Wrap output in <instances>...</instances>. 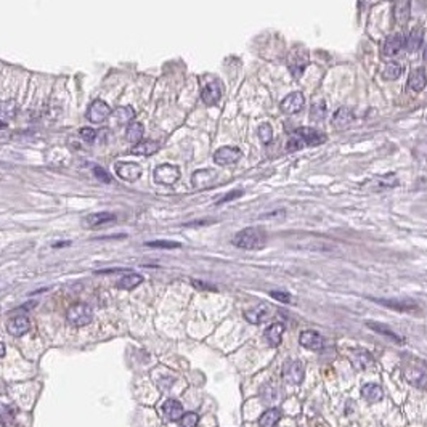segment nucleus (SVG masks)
Here are the masks:
<instances>
[{"label": "nucleus", "instance_id": "obj_1", "mask_svg": "<svg viewBox=\"0 0 427 427\" xmlns=\"http://www.w3.org/2000/svg\"><path fill=\"white\" fill-rule=\"evenodd\" d=\"M231 243L240 249L259 251L263 249L265 244H267V233L259 228V226H249V228H244L240 233H236Z\"/></svg>", "mask_w": 427, "mask_h": 427}, {"label": "nucleus", "instance_id": "obj_2", "mask_svg": "<svg viewBox=\"0 0 427 427\" xmlns=\"http://www.w3.org/2000/svg\"><path fill=\"white\" fill-rule=\"evenodd\" d=\"M403 376L406 377L408 382L417 389L427 387V368L417 360H413L403 368Z\"/></svg>", "mask_w": 427, "mask_h": 427}, {"label": "nucleus", "instance_id": "obj_3", "mask_svg": "<svg viewBox=\"0 0 427 427\" xmlns=\"http://www.w3.org/2000/svg\"><path fill=\"white\" fill-rule=\"evenodd\" d=\"M66 317H68V321L74 326H85L89 325L92 321V308L87 305V303H75V305L69 307L68 313H66Z\"/></svg>", "mask_w": 427, "mask_h": 427}, {"label": "nucleus", "instance_id": "obj_4", "mask_svg": "<svg viewBox=\"0 0 427 427\" xmlns=\"http://www.w3.org/2000/svg\"><path fill=\"white\" fill-rule=\"evenodd\" d=\"M283 377L288 384L299 385L303 381V377H305V366H303L300 360L288 362L283 368Z\"/></svg>", "mask_w": 427, "mask_h": 427}, {"label": "nucleus", "instance_id": "obj_5", "mask_svg": "<svg viewBox=\"0 0 427 427\" xmlns=\"http://www.w3.org/2000/svg\"><path fill=\"white\" fill-rule=\"evenodd\" d=\"M180 178V170L178 167L172 164H163L158 166L154 170V182L161 185H174L177 180Z\"/></svg>", "mask_w": 427, "mask_h": 427}, {"label": "nucleus", "instance_id": "obj_6", "mask_svg": "<svg viewBox=\"0 0 427 427\" xmlns=\"http://www.w3.org/2000/svg\"><path fill=\"white\" fill-rule=\"evenodd\" d=\"M241 149L236 146H222L215 151L214 154V163L219 166H230L238 163L241 159Z\"/></svg>", "mask_w": 427, "mask_h": 427}, {"label": "nucleus", "instance_id": "obj_7", "mask_svg": "<svg viewBox=\"0 0 427 427\" xmlns=\"http://www.w3.org/2000/svg\"><path fill=\"white\" fill-rule=\"evenodd\" d=\"M109 116H111V108L101 100L93 101L87 109V119L93 122V124H101Z\"/></svg>", "mask_w": 427, "mask_h": 427}, {"label": "nucleus", "instance_id": "obj_8", "mask_svg": "<svg viewBox=\"0 0 427 427\" xmlns=\"http://www.w3.org/2000/svg\"><path fill=\"white\" fill-rule=\"evenodd\" d=\"M303 106H305V98H303V95L300 92L289 93L280 104L284 114H296V112L303 109Z\"/></svg>", "mask_w": 427, "mask_h": 427}, {"label": "nucleus", "instance_id": "obj_9", "mask_svg": "<svg viewBox=\"0 0 427 427\" xmlns=\"http://www.w3.org/2000/svg\"><path fill=\"white\" fill-rule=\"evenodd\" d=\"M299 344H300L303 348L315 350V352H318V350H321V348H323V345H325L323 337H321V334H320V333H317V331H312V329L302 331L300 336H299Z\"/></svg>", "mask_w": 427, "mask_h": 427}, {"label": "nucleus", "instance_id": "obj_10", "mask_svg": "<svg viewBox=\"0 0 427 427\" xmlns=\"http://www.w3.org/2000/svg\"><path fill=\"white\" fill-rule=\"evenodd\" d=\"M376 303L387 308H392L395 312H413L417 308L416 302L410 299H373Z\"/></svg>", "mask_w": 427, "mask_h": 427}, {"label": "nucleus", "instance_id": "obj_11", "mask_svg": "<svg viewBox=\"0 0 427 427\" xmlns=\"http://www.w3.org/2000/svg\"><path fill=\"white\" fill-rule=\"evenodd\" d=\"M116 174L126 182H135L141 175V167L135 163H119L116 166Z\"/></svg>", "mask_w": 427, "mask_h": 427}, {"label": "nucleus", "instance_id": "obj_12", "mask_svg": "<svg viewBox=\"0 0 427 427\" xmlns=\"http://www.w3.org/2000/svg\"><path fill=\"white\" fill-rule=\"evenodd\" d=\"M215 180H217L215 170L204 169V170H196L191 177V183H193L195 188L203 189V188H207V186H212Z\"/></svg>", "mask_w": 427, "mask_h": 427}, {"label": "nucleus", "instance_id": "obj_13", "mask_svg": "<svg viewBox=\"0 0 427 427\" xmlns=\"http://www.w3.org/2000/svg\"><path fill=\"white\" fill-rule=\"evenodd\" d=\"M411 16V0H395L394 18L398 26H405Z\"/></svg>", "mask_w": 427, "mask_h": 427}, {"label": "nucleus", "instance_id": "obj_14", "mask_svg": "<svg viewBox=\"0 0 427 427\" xmlns=\"http://www.w3.org/2000/svg\"><path fill=\"white\" fill-rule=\"evenodd\" d=\"M296 135H299L305 145H312V146L321 145V143H325V141H326V135L325 134H321V132L312 129V127H302V129L296 130Z\"/></svg>", "mask_w": 427, "mask_h": 427}, {"label": "nucleus", "instance_id": "obj_15", "mask_svg": "<svg viewBox=\"0 0 427 427\" xmlns=\"http://www.w3.org/2000/svg\"><path fill=\"white\" fill-rule=\"evenodd\" d=\"M111 222H116V215L111 212H97V214H90L87 217H84V226H89V228H97V226L106 225Z\"/></svg>", "mask_w": 427, "mask_h": 427}, {"label": "nucleus", "instance_id": "obj_16", "mask_svg": "<svg viewBox=\"0 0 427 427\" xmlns=\"http://www.w3.org/2000/svg\"><path fill=\"white\" fill-rule=\"evenodd\" d=\"M29 329H31V320L26 315H18V317L12 318L10 323H8V333L15 337L26 334Z\"/></svg>", "mask_w": 427, "mask_h": 427}, {"label": "nucleus", "instance_id": "obj_17", "mask_svg": "<svg viewBox=\"0 0 427 427\" xmlns=\"http://www.w3.org/2000/svg\"><path fill=\"white\" fill-rule=\"evenodd\" d=\"M307 63H308V53L305 50H299L296 52L289 60V71L292 72L294 77H299L302 75L303 69L307 68Z\"/></svg>", "mask_w": 427, "mask_h": 427}, {"label": "nucleus", "instance_id": "obj_18", "mask_svg": "<svg viewBox=\"0 0 427 427\" xmlns=\"http://www.w3.org/2000/svg\"><path fill=\"white\" fill-rule=\"evenodd\" d=\"M284 331H286V326H284L283 323H273L265 329L263 336H265V340H267L270 347H278L281 344Z\"/></svg>", "mask_w": 427, "mask_h": 427}, {"label": "nucleus", "instance_id": "obj_19", "mask_svg": "<svg viewBox=\"0 0 427 427\" xmlns=\"http://www.w3.org/2000/svg\"><path fill=\"white\" fill-rule=\"evenodd\" d=\"M350 362L357 369H366L373 365V357L368 350L363 348H354L350 352Z\"/></svg>", "mask_w": 427, "mask_h": 427}, {"label": "nucleus", "instance_id": "obj_20", "mask_svg": "<svg viewBox=\"0 0 427 427\" xmlns=\"http://www.w3.org/2000/svg\"><path fill=\"white\" fill-rule=\"evenodd\" d=\"M405 45V37L403 34H394L389 39H385L382 45V55L384 56H395L398 52L403 49Z\"/></svg>", "mask_w": 427, "mask_h": 427}, {"label": "nucleus", "instance_id": "obj_21", "mask_svg": "<svg viewBox=\"0 0 427 427\" xmlns=\"http://www.w3.org/2000/svg\"><path fill=\"white\" fill-rule=\"evenodd\" d=\"M220 97H222V85L217 81L209 82L201 93V98L206 104H215L220 100Z\"/></svg>", "mask_w": 427, "mask_h": 427}, {"label": "nucleus", "instance_id": "obj_22", "mask_svg": "<svg viewBox=\"0 0 427 427\" xmlns=\"http://www.w3.org/2000/svg\"><path fill=\"white\" fill-rule=\"evenodd\" d=\"M397 183H398V180L395 175H384V177H376L373 180H369V182L365 185V188H369L371 191H382V189L397 186Z\"/></svg>", "mask_w": 427, "mask_h": 427}, {"label": "nucleus", "instance_id": "obj_23", "mask_svg": "<svg viewBox=\"0 0 427 427\" xmlns=\"http://www.w3.org/2000/svg\"><path fill=\"white\" fill-rule=\"evenodd\" d=\"M362 397L365 398L368 403H377V402H381L382 398H384V391H382V387L379 385V384L366 382L362 387Z\"/></svg>", "mask_w": 427, "mask_h": 427}, {"label": "nucleus", "instance_id": "obj_24", "mask_svg": "<svg viewBox=\"0 0 427 427\" xmlns=\"http://www.w3.org/2000/svg\"><path fill=\"white\" fill-rule=\"evenodd\" d=\"M163 413H164L166 419L178 421V419H182V416H183V406L180 402L174 400V398H169V400H166V403L163 405Z\"/></svg>", "mask_w": 427, "mask_h": 427}, {"label": "nucleus", "instance_id": "obj_25", "mask_svg": "<svg viewBox=\"0 0 427 427\" xmlns=\"http://www.w3.org/2000/svg\"><path fill=\"white\" fill-rule=\"evenodd\" d=\"M244 318L248 320L251 325H259V323H262V321H265L268 318V307L265 305V303H260V305L246 312Z\"/></svg>", "mask_w": 427, "mask_h": 427}, {"label": "nucleus", "instance_id": "obj_26", "mask_svg": "<svg viewBox=\"0 0 427 427\" xmlns=\"http://www.w3.org/2000/svg\"><path fill=\"white\" fill-rule=\"evenodd\" d=\"M425 82H427V77H425L424 68H417L410 74V77H408V87L414 92H421L425 87Z\"/></svg>", "mask_w": 427, "mask_h": 427}, {"label": "nucleus", "instance_id": "obj_27", "mask_svg": "<svg viewBox=\"0 0 427 427\" xmlns=\"http://www.w3.org/2000/svg\"><path fill=\"white\" fill-rule=\"evenodd\" d=\"M158 149H159L158 141L146 140V141H140V143H137L134 148H132L130 153L137 154V156H151V154L158 153Z\"/></svg>", "mask_w": 427, "mask_h": 427}, {"label": "nucleus", "instance_id": "obj_28", "mask_svg": "<svg viewBox=\"0 0 427 427\" xmlns=\"http://www.w3.org/2000/svg\"><path fill=\"white\" fill-rule=\"evenodd\" d=\"M112 118H114L116 124L119 126H127L129 122L134 121L135 118V111L132 106H119L118 109H114V112H111Z\"/></svg>", "mask_w": 427, "mask_h": 427}, {"label": "nucleus", "instance_id": "obj_29", "mask_svg": "<svg viewBox=\"0 0 427 427\" xmlns=\"http://www.w3.org/2000/svg\"><path fill=\"white\" fill-rule=\"evenodd\" d=\"M281 419V411L278 408H268L260 417H259V427H275Z\"/></svg>", "mask_w": 427, "mask_h": 427}, {"label": "nucleus", "instance_id": "obj_30", "mask_svg": "<svg viewBox=\"0 0 427 427\" xmlns=\"http://www.w3.org/2000/svg\"><path fill=\"white\" fill-rule=\"evenodd\" d=\"M366 326L369 328V329H373V331H376V333H379V334H382V336H387L389 339H392L394 342H397V344H402L403 342V339L398 336L395 331H392L391 328L389 326H385V325H381V323H374V321H368L366 323Z\"/></svg>", "mask_w": 427, "mask_h": 427}, {"label": "nucleus", "instance_id": "obj_31", "mask_svg": "<svg viewBox=\"0 0 427 427\" xmlns=\"http://www.w3.org/2000/svg\"><path fill=\"white\" fill-rule=\"evenodd\" d=\"M422 41H424V31L421 27H416V29H413L410 32V35L406 37L405 45L410 52H416V50H419V47L422 45Z\"/></svg>", "mask_w": 427, "mask_h": 427}, {"label": "nucleus", "instance_id": "obj_32", "mask_svg": "<svg viewBox=\"0 0 427 427\" xmlns=\"http://www.w3.org/2000/svg\"><path fill=\"white\" fill-rule=\"evenodd\" d=\"M354 119V112L348 108H340L334 112L333 116V126L334 127H345Z\"/></svg>", "mask_w": 427, "mask_h": 427}, {"label": "nucleus", "instance_id": "obj_33", "mask_svg": "<svg viewBox=\"0 0 427 427\" xmlns=\"http://www.w3.org/2000/svg\"><path fill=\"white\" fill-rule=\"evenodd\" d=\"M326 116V103L323 100H318L312 104V111H310V119L315 122H321Z\"/></svg>", "mask_w": 427, "mask_h": 427}, {"label": "nucleus", "instance_id": "obj_34", "mask_svg": "<svg viewBox=\"0 0 427 427\" xmlns=\"http://www.w3.org/2000/svg\"><path fill=\"white\" fill-rule=\"evenodd\" d=\"M141 281H143V278H141L140 275H137V273H127L126 277L121 278L119 288H122V289H134V288L138 286Z\"/></svg>", "mask_w": 427, "mask_h": 427}, {"label": "nucleus", "instance_id": "obj_35", "mask_svg": "<svg viewBox=\"0 0 427 427\" xmlns=\"http://www.w3.org/2000/svg\"><path fill=\"white\" fill-rule=\"evenodd\" d=\"M403 72V66L402 64H398V63H389L384 71H382V75H384V79H389V81H395L398 79L402 75Z\"/></svg>", "mask_w": 427, "mask_h": 427}, {"label": "nucleus", "instance_id": "obj_36", "mask_svg": "<svg viewBox=\"0 0 427 427\" xmlns=\"http://www.w3.org/2000/svg\"><path fill=\"white\" fill-rule=\"evenodd\" d=\"M141 137H143V126L141 124H130L127 127V134H126V138L129 141H132V143H140V140Z\"/></svg>", "mask_w": 427, "mask_h": 427}, {"label": "nucleus", "instance_id": "obj_37", "mask_svg": "<svg viewBox=\"0 0 427 427\" xmlns=\"http://www.w3.org/2000/svg\"><path fill=\"white\" fill-rule=\"evenodd\" d=\"M262 398H263V403H268L271 405L273 402L278 400V389L275 385H265L262 389Z\"/></svg>", "mask_w": 427, "mask_h": 427}, {"label": "nucleus", "instance_id": "obj_38", "mask_svg": "<svg viewBox=\"0 0 427 427\" xmlns=\"http://www.w3.org/2000/svg\"><path fill=\"white\" fill-rule=\"evenodd\" d=\"M146 246H149V248H156V249H177V248H180V243L159 240V241H148Z\"/></svg>", "mask_w": 427, "mask_h": 427}, {"label": "nucleus", "instance_id": "obj_39", "mask_svg": "<svg viewBox=\"0 0 427 427\" xmlns=\"http://www.w3.org/2000/svg\"><path fill=\"white\" fill-rule=\"evenodd\" d=\"M259 137H260V140H262L263 145H268L270 141L273 140V130H271V127H270L268 124H262V126L259 127Z\"/></svg>", "mask_w": 427, "mask_h": 427}, {"label": "nucleus", "instance_id": "obj_40", "mask_svg": "<svg viewBox=\"0 0 427 427\" xmlns=\"http://www.w3.org/2000/svg\"><path fill=\"white\" fill-rule=\"evenodd\" d=\"M198 422H199V416L196 413H183L182 419H180L182 427H196Z\"/></svg>", "mask_w": 427, "mask_h": 427}, {"label": "nucleus", "instance_id": "obj_41", "mask_svg": "<svg viewBox=\"0 0 427 427\" xmlns=\"http://www.w3.org/2000/svg\"><path fill=\"white\" fill-rule=\"evenodd\" d=\"M303 146H305V143L302 141V138H300L299 135L294 134V135L288 140L286 149H288V151H297V149H300V148H303Z\"/></svg>", "mask_w": 427, "mask_h": 427}, {"label": "nucleus", "instance_id": "obj_42", "mask_svg": "<svg viewBox=\"0 0 427 427\" xmlns=\"http://www.w3.org/2000/svg\"><path fill=\"white\" fill-rule=\"evenodd\" d=\"M93 175L97 177L100 182H103V183H111V175L104 169H101V167H93Z\"/></svg>", "mask_w": 427, "mask_h": 427}, {"label": "nucleus", "instance_id": "obj_43", "mask_svg": "<svg viewBox=\"0 0 427 427\" xmlns=\"http://www.w3.org/2000/svg\"><path fill=\"white\" fill-rule=\"evenodd\" d=\"M270 296H271L273 299L280 300V302H284V303H289V302H291V294L283 292V291H271Z\"/></svg>", "mask_w": 427, "mask_h": 427}, {"label": "nucleus", "instance_id": "obj_44", "mask_svg": "<svg viewBox=\"0 0 427 427\" xmlns=\"http://www.w3.org/2000/svg\"><path fill=\"white\" fill-rule=\"evenodd\" d=\"M240 196H243V191H241V189H236V191H231V193H228V195H225L222 199H219V201H217V204H225V203L233 201V199L240 198Z\"/></svg>", "mask_w": 427, "mask_h": 427}, {"label": "nucleus", "instance_id": "obj_45", "mask_svg": "<svg viewBox=\"0 0 427 427\" xmlns=\"http://www.w3.org/2000/svg\"><path fill=\"white\" fill-rule=\"evenodd\" d=\"M81 137L87 141H93L95 137H97V132H95L92 127H84V129H81Z\"/></svg>", "mask_w": 427, "mask_h": 427}, {"label": "nucleus", "instance_id": "obj_46", "mask_svg": "<svg viewBox=\"0 0 427 427\" xmlns=\"http://www.w3.org/2000/svg\"><path fill=\"white\" fill-rule=\"evenodd\" d=\"M4 355H5V345H4V342H0V358Z\"/></svg>", "mask_w": 427, "mask_h": 427}, {"label": "nucleus", "instance_id": "obj_47", "mask_svg": "<svg viewBox=\"0 0 427 427\" xmlns=\"http://www.w3.org/2000/svg\"><path fill=\"white\" fill-rule=\"evenodd\" d=\"M424 60L427 61V47H425V50H424Z\"/></svg>", "mask_w": 427, "mask_h": 427}, {"label": "nucleus", "instance_id": "obj_48", "mask_svg": "<svg viewBox=\"0 0 427 427\" xmlns=\"http://www.w3.org/2000/svg\"><path fill=\"white\" fill-rule=\"evenodd\" d=\"M4 126H5V122H0V129H4Z\"/></svg>", "mask_w": 427, "mask_h": 427}]
</instances>
